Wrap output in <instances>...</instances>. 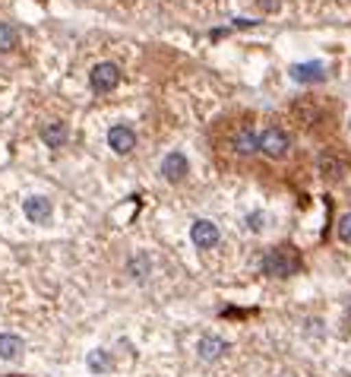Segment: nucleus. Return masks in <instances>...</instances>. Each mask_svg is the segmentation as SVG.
Instances as JSON below:
<instances>
[{
    "label": "nucleus",
    "instance_id": "obj_11",
    "mask_svg": "<svg viewBox=\"0 0 351 377\" xmlns=\"http://www.w3.org/2000/svg\"><path fill=\"white\" fill-rule=\"evenodd\" d=\"M41 139L48 143V149H60L66 143V124L54 121V124H48V127H41Z\"/></svg>",
    "mask_w": 351,
    "mask_h": 377
},
{
    "label": "nucleus",
    "instance_id": "obj_10",
    "mask_svg": "<svg viewBox=\"0 0 351 377\" xmlns=\"http://www.w3.org/2000/svg\"><path fill=\"white\" fill-rule=\"evenodd\" d=\"M196 352H199V358L203 361H215L221 358V355L228 352V343L221 336H203L199 339V345H196Z\"/></svg>",
    "mask_w": 351,
    "mask_h": 377
},
{
    "label": "nucleus",
    "instance_id": "obj_12",
    "mask_svg": "<svg viewBox=\"0 0 351 377\" xmlns=\"http://www.w3.org/2000/svg\"><path fill=\"white\" fill-rule=\"evenodd\" d=\"M291 76L298 82H319V80H326V70L319 64H298V67H291Z\"/></svg>",
    "mask_w": 351,
    "mask_h": 377
},
{
    "label": "nucleus",
    "instance_id": "obj_4",
    "mask_svg": "<svg viewBox=\"0 0 351 377\" xmlns=\"http://www.w3.org/2000/svg\"><path fill=\"white\" fill-rule=\"evenodd\" d=\"M117 82H121V70H117V64L105 60V64H95V67H92L89 86L98 92V95H105V92L117 89Z\"/></svg>",
    "mask_w": 351,
    "mask_h": 377
},
{
    "label": "nucleus",
    "instance_id": "obj_9",
    "mask_svg": "<svg viewBox=\"0 0 351 377\" xmlns=\"http://www.w3.org/2000/svg\"><path fill=\"white\" fill-rule=\"evenodd\" d=\"M23 213L29 222H35V225H45V222L51 219V213H54V206H51L48 197H29L23 203Z\"/></svg>",
    "mask_w": 351,
    "mask_h": 377
},
{
    "label": "nucleus",
    "instance_id": "obj_17",
    "mask_svg": "<svg viewBox=\"0 0 351 377\" xmlns=\"http://www.w3.org/2000/svg\"><path fill=\"white\" fill-rule=\"evenodd\" d=\"M89 368L98 371V374L111 371V355H108L105 349H95V352H89Z\"/></svg>",
    "mask_w": 351,
    "mask_h": 377
},
{
    "label": "nucleus",
    "instance_id": "obj_19",
    "mask_svg": "<svg viewBox=\"0 0 351 377\" xmlns=\"http://www.w3.org/2000/svg\"><path fill=\"white\" fill-rule=\"evenodd\" d=\"M260 3H263V7H266V10H272V7H278V0H260Z\"/></svg>",
    "mask_w": 351,
    "mask_h": 377
},
{
    "label": "nucleus",
    "instance_id": "obj_1",
    "mask_svg": "<svg viewBox=\"0 0 351 377\" xmlns=\"http://www.w3.org/2000/svg\"><path fill=\"white\" fill-rule=\"evenodd\" d=\"M298 270H301V254H298L291 244L272 247V251H266V257H263V273L272 279H288Z\"/></svg>",
    "mask_w": 351,
    "mask_h": 377
},
{
    "label": "nucleus",
    "instance_id": "obj_5",
    "mask_svg": "<svg viewBox=\"0 0 351 377\" xmlns=\"http://www.w3.org/2000/svg\"><path fill=\"white\" fill-rule=\"evenodd\" d=\"M108 146L114 149L117 156H127L136 149V133H133L130 124H114L111 130H108Z\"/></svg>",
    "mask_w": 351,
    "mask_h": 377
},
{
    "label": "nucleus",
    "instance_id": "obj_16",
    "mask_svg": "<svg viewBox=\"0 0 351 377\" xmlns=\"http://www.w3.org/2000/svg\"><path fill=\"white\" fill-rule=\"evenodd\" d=\"M19 45V32H16V25H10V23H0V51H13Z\"/></svg>",
    "mask_w": 351,
    "mask_h": 377
},
{
    "label": "nucleus",
    "instance_id": "obj_14",
    "mask_svg": "<svg viewBox=\"0 0 351 377\" xmlns=\"http://www.w3.org/2000/svg\"><path fill=\"white\" fill-rule=\"evenodd\" d=\"M23 352V339L16 333H0V358H16Z\"/></svg>",
    "mask_w": 351,
    "mask_h": 377
},
{
    "label": "nucleus",
    "instance_id": "obj_2",
    "mask_svg": "<svg viewBox=\"0 0 351 377\" xmlns=\"http://www.w3.org/2000/svg\"><path fill=\"white\" fill-rule=\"evenodd\" d=\"M225 146H228L234 156H254V152H260V137H256V130H254V121L231 124Z\"/></svg>",
    "mask_w": 351,
    "mask_h": 377
},
{
    "label": "nucleus",
    "instance_id": "obj_6",
    "mask_svg": "<svg viewBox=\"0 0 351 377\" xmlns=\"http://www.w3.org/2000/svg\"><path fill=\"white\" fill-rule=\"evenodd\" d=\"M345 172H348V159L339 156L335 149H326V152L319 156V174H323V178L339 181V178H345Z\"/></svg>",
    "mask_w": 351,
    "mask_h": 377
},
{
    "label": "nucleus",
    "instance_id": "obj_13",
    "mask_svg": "<svg viewBox=\"0 0 351 377\" xmlns=\"http://www.w3.org/2000/svg\"><path fill=\"white\" fill-rule=\"evenodd\" d=\"M294 115L301 117V124H307V127H313V124H319V117H323V111H319V105L313 99H304L301 105L294 108Z\"/></svg>",
    "mask_w": 351,
    "mask_h": 377
},
{
    "label": "nucleus",
    "instance_id": "obj_15",
    "mask_svg": "<svg viewBox=\"0 0 351 377\" xmlns=\"http://www.w3.org/2000/svg\"><path fill=\"white\" fill-rule=\"evenodd\" d=\"M127 270H130L133 279H146L149 270H152V260H149V254H136V257H130Z\"/></svg>",
    "mask_w": 351,
    "mask_h": 377
},
{
    "label": "nucleus",
    "instance_id": "obj_3",
    "mask_svg": "<svg viewBox=\"0 0 351 377\" xmlns=\"http://www.w3.org/2000/svg\"><path fill=\"white\" fill-rule=\"evenodd\" d=\"M288 149H291V139L282 127H269V130L260 133V152L266 159H285Z\"/></svg>",
    "mask_w": 351,
    "mask_h": 377
},
{
    "label": "nucleus",
    "instance_id": "obj_18",
    "mask_svg": "<svg viewBox=\"0 0 351 377\" xmlns=\"http://www.w3.org/2000/svg\"><path fill=\"white\" fill-rule=\"evenodd\" d=\"M339 238H342L345 244H351V213L345 216L342 222H339Z\"/></svg>",
    "mask_w": 351,
    "mask_h": 377
},
{
    "label": "nucleus",
    "instance_id": "obj_7",
    "mask_svg": "<svg viewBox=\"0 0 351 377\" xmlns=\"http://www.w3.org/2000/svg\"><path fill=\"white\" fill-rule=\"evenodd\" d=\"M190 238H193V244L199 247V251H209V247L219 244V229H215L209 219H196L193 229H190Z\"/></svg>",
    "mask_w": 351,
    "mask_h": 377
},
{
    "label": "nucleus",
    "instance_id": "obj_8",
    "mask_svg": "<svg viewBox=\"0 0 351 377\" xmlns=\"http://www.w3.org/2000/svg\"><path fill=\"white\" fill-rule=\"evenodd\" d=\"M190 172V165H187V156L184 152H168V156L162 159V174L165 181H171V184H178V181H184Z\"/></svg>",
    "mask_w": 351,
    "mask_h": 377
}]
</instances>
